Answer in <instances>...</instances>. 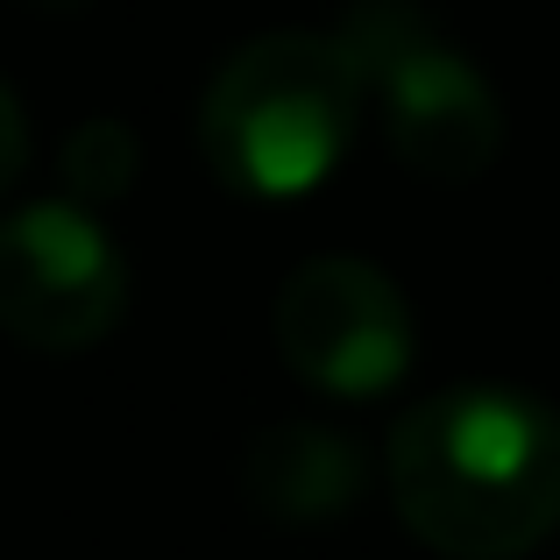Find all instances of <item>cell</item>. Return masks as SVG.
I'll return each mask as SVG.
<instances>
[{
  "label": "cell",
  "instance_id": "1",
  "mask_svg": "<svg viewBox=\"0 0 560 560\" xmlns=\"http://www.w3.org/2000/svg\"><path fill=\"white\" fill-rule=\"evenodd\" d=\"M383 482L419 547L518 560L560 533V411L511 383L433 390L390 425Z\"/></svg>",
  "mask_w": 560,
  "mask_h": 560
},
{
  "label": "cell",
  "instance_id": "2",
  "mask_svg": "<svg viewBox=\"0 0 560 560\" xmlns=\"http://www.w3.org/2000/svg\"><path fill=\"white\" fill-rule=\"evenodd\" d=\"M362 79L348 50L313 28L256 36L213 71L199 100V156L228 191L299 199L327 185L362 121Z\"/></svg>",
  "mask_w": 560,
  "mask_h": 560
},
{
  "label": "cell",
  "instance_id": "3",
  "mask_svg": "<svg viewBox=\"0 0 560 560\" xmlns=\"http://www.w3.org/2000/svg\"><path fill=\"white\" fill-rule=\"evenodd\" d=\"M128 313V256L100 213L36 199L0 220V327L36 355H85Z\"/></svg>",
  "mask_w": 560,
  "mask_h": 560
},
{
  "label": "cell",
  "instance_id": "4",
  "mask_svg": "<svg viewBox=\"0 0 560 560\" xmlns=\"http://www.w3.org/2000/svg\"><path fill=\"white\" fill-rule=\"evenodd\" d=\"M284 370L319 397H383L411 370V305L376 262L313 256L270 305Z\"/></svg>",
  "mask_w": 560,
  "mask_h": 560
},
{
  "label": "cell",
  "instance_id": "5",
  "mask_svg": "<svg viewBox=\"0 0 560 560\" xmlns=\"http://www.w3.org/2000/svg\"><path fill=\"white\" fill-rule=\"evenodd\" d=\"M370 100L383 114L390 156L433 185L482 178L497 164V150H504V107H497L490 79L462 50H447V36L433 50L405 57L390 79H376Z\"/></svg>",
  "mask_w": 560,
  "mask_h": 560
},
{
  "label": "cell",
  "instance_id": "6",
  "mask_svg": "<svg viewBox=\"0 0 560 560\" xmlns=\"http://www.w3.org/2000/svg\"><path fill=\"white\" fill-rule=\"evenodd\" d=\"M234 482H242L256 518L284 525V533H319V525H341L370 497V454L341 425L277 419L262 433H248Z\"/></svg>",
  "mask_w": 560,
  "mask_h": 560
},
{
  "label": "cell",
  "instance_id": "7",
  "mask_svg": "<svg viewBox=\"0 0 560 560\" xmlns=\"http://www.w3.org/2000/svg\"><path fill=\"white\" fill-rule=\"evenodd\" d=\"M327 36L348 50V65H355L362 93H370V85L390 79L405 57L433 50L440 28H433V14H425L419 0H348V14L327 28Z\"/></svg>",
  "mask_w": 560,
  "mask_h": 560
},
{
  "label": "cell",
  "instance_id": "8",
  "mask_svg": "<svg viewBox=\"0 0 560 560\" xmlns=\"http://www.w3.org/2000/svg\"><path fill=\"white\" fill-rule=\"evenodd\" d=\"M136 171H142V142L128 121H114V114H93V121H79L65 136V150H57V178H65V206H85V213H100V206L128 199L136 191Z\"/></svg>",
  "mask_w": 560,
  "mask_h": 560
},
{
  "label": "cell",
  "instance_id": "9",
  "mask_svg": "<svg viewBox=\"0 0 560 560\" xmlns=\"http://www.w3.org/2000/svg\"><path fill=\"white\" fill-rule=\"evenodd\" d=\"M22 164H28V121H22V100L0 79V191L22 178Z\"/></svg>",
  "mask_w": 560,
  "mask_h": 560
},
{
  "label": "cell",
  "instance_id": "10",
  "mask_svg": "<svg viewBox=\"0 0 560 560\" xmlns=\"http://www.w3.org/2000/svg\"><path fill=\"white\" fill-rule=\"evenodd\" d=\"M28 8H79V0H28Z\"/></svg>",
  "mask_w": 560,
  "mask_h": 560
}]
</instances>
